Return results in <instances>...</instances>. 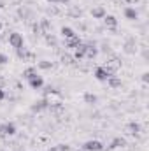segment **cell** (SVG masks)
<instances>
[{
  "label": "cell",
  "mask_w": 149,
  "mask_h": 151,
  "mask_svg": "<svg viewBox=\"0 0 149 151\" xmlns=\"http://www.w3.org/2000/svg\"><path fill=\"white\" fill-rule=\"evenodd\" d=\"M102 67H104V69H105L111 76H114L119 69H121V60H119V58H116V56H112V58H109Z\"/></svg>",
  "instance_id": "6da1fadb"
},
{
  "label": "cell",
  "mask_w": 149,
  "mask_h": 151,
  "mask_svg": "<svg viewBox=\"0 0 149 151\" xmlns=\"http://www.w3.org/2000/svg\"><path fill=\"white\" fill-rule=\"evenodd\" d=\"M14 134H16V125H14L12 121L0 125V137H11V135H14Z\"/></svg>",
  "instance_id": "7a4b0ae2"
},
{
  "label": "cell",
  "mask_w": 149,
  "mask_h": 151,
  "mask_svg": "<svg viewBox=\"0 0 149 151\" xmlns=\"http://www.w3.org/2000/svg\"><path fill=\"white\" fill-rule=\"evenodd\" d=\"M82 150L84 151H104V144L100 141H97V139H91V141L84 142Z\"/></svg>",
  "instance_id": "3957f363"
},
{
  "label": "cell",
  "mask_w": 149,
  "mask_h": 151,
  "mask_svg": "<svg viewBox=\"0 0 149 151\" xmlns=\"http://www.w3.org/2000/svg\"><path fill=\"white\" fill-rule=\"evenodd\" d=\"M9 44H11L14 49L21 47V46H23V35L18 34V32H11V35H9Z\"/></svg>",
  "instance_id": "277c9868"
},
{
  "label": "cell",
  "mask_w": 149,
  "mask_h": 151,
  "mask_svg": "<svg viewBox=\"0 0 149 151\" xmlns=\"http://www.w3.org/2000/svg\"><path fill=\"white\" fill-rule=\"evenodd\" d=\"M104 25H105V28L107 30H111L112 34H116V28H117V19L111 16V14H105L104 16Z\"/></svg>",
  "instance_id": "5b68a950"
},
{
  "label": "cell",
  "mask_w": 149,
  "mask_h": 151,
  "mask_svg": "<svg viewBox=\"0 0 149 151\" xmlns=\"http://www.w3.org/2000/svg\"><path fill=\"white\" fill-rule=\"evenodd\" d=\"M49 106H47V102H46V99H40L37 102H34L32 104V113H42V111H46Z\"/></svg>",
  "instance_id": "8992f818"
},
{
  "label": "cell",
  "mask_w": 149,
  "mask_h": 151,
  "mask_svg": "<svg viewBox=\"0 0 149 151\" xmlns=\"http://www.w3.org/2000/svg\"><path fill=\"white\" fill-rule=\"evenodd\" d=\"M39 28H40V34H42V35H49V34H51V30H53V27H51L49 19H40Z\"/></svg>",
  "instance_id": "52a82bcc"
},
{
  "label": "cell",
  "mask_w": 149,
  "mask_h": 151,
  "mask_svg": "<svg viewBox=\"0 0 149 151\" xmlns=\"http://www.w3.org/2000/svg\"><path fill=\"white\" fill-rule=\"evenodd\" d=\"M97 55H98V49H97L93 44H86V53H84V58H88V60H95V58H97Z\"/></svg>",
  "instance_id": "ba28073f"
},
{
  "label": "cell",
  "mask_w": 149,
  "mask_h": 151,
  "mask_svg": "<svg viewBox=\"0 0 149 151\" xmlns=\"http://www.w3.org/2000/svg\"><path fill=\"white\" fill-rule=\"evenodd\" d=\"M95 77H97L98 81H107V79L111 77V74H109L102 65H100V67H97V69H95Z\"/></svg>",
  "instance_id": "9c48e42d"
},
{
  "label": "cell",
  "mask_w": 149,
  "mask_h": 151,
  "mask_svg": "<svg viewBox=\"0 0 149 151\" xmlns=\"http://www.w3.org/2000/svg\"><path fill=\"white\" fill-rule=\"evenodd\" d=\"M126 146V141L123 137H114L112 142L109 144V150H119V148H125Z\"/></svg>",
  "instance_id": "30bf717a"
},
{
  "label": "cell",
  "mask_w": 149,
  "mask_h": 151,
  "mask_svg": "<svg viewBox=\"0 0 149 151\" xmlns=\"http://www.w3.org/2000/svg\"><path fill=\"white\" fill-rule=\"evenodd\" d=\"M126 130H128V134H130V135H133V137H137V135L140 134V125H139L137 121H132V123H128V127H126Z\"/></svg>",
  "instance_id": "8fae6325"
},
{
  "label": "cell",
  "mask_w": 149,
  "mask_h": 151,
  "mask_svg": "<svg viewBox=\"0 0 149 151\" xmlns=\"http://www.w3.org/2000/svg\"><path fill=\"white\" fill-rule=\"evenodd\" d=\"M105 14H107V12H105V9H104V7H100V5L91 9V16H93L95 19H104V16H105Z\"/></svg>",
  "instance_id": "7c38bea8"
},
{
  "label": "cell",
  "mask_w": 149,
  "mask_h": 151,
  "mask_svg": "<svg viewBox=\"0 0 149 151\" xmlns=\"http://www.w3.org/2000/svg\"><path fill=\"white\" fill-rule=\"evenodd\" d=\"M84 53H86V44H79L75 47V53H74V60H82L84 58Z\"/></svg>",
  "instance_id": "4fadbf2b"
},
{
  "label": "cell",
  "mask_w": 149,
  "mask_h": 151,
  "mask_svg": "<svg viewBox=\"0 0 149 151\" xmlns=\"http://www.w3.org/2000/svg\"><path fill=\"white\" fill-rule=\"evenodd\" d=\"M125 18L130 19V21H135V19L139 18V12H137L133 7H126V9H125Z\"/></svg>",
  "instance_id": "5bb4252c"
},
{
  "label": "cell",
  "mask_w": 149,
  "mask_h": 151,
  "mask_svg": "<svg viewBox=\"0 0 149 151\" xmlns=\"http://www.w3.org/2000/svg\"><path fill=\"white\" fill-rule=\"evenodd\" d=\"M79 44H81V39H79V35H75V37H72V39H65V47L75 49Z\"/></svg>",
  "instance_id": "9a60e30c"
},
{
  "label": "cell",
  "mask_w": 149,
  "mask_h": 151,
  "mask_svg": "<svg viewBox=\"0 0 149 151\" xmlns=\"http://www.w3.org/2000/svg\"><path fill=\"white\" fill-rule=\"evenodd\" d=\"M107 84L111 86L112 90H116V88H121V86H123L121 79H119V77H116V76H111V77L107 79Z\"/></svg>",
  "instance_id": "2e32d148"
},
{
  "label": "cell",
  "mask_w": 149,
  "mask_h": 151,
  "mask_svg": "<svg viewBox=\"0 0 149 151\" xmlns=\"http://www.w3.org/2000/svg\"><path fill=\"white\" fill-rule=\"evenodd\" d=\"M34 77H37V69L35 67H28V69H25L23 70V79H34Z\"/></svg>",
  "instance_id": "e0dca14e"
},
{
  "label": "cell",
  "mask_w": 149,
  "mask_h": 151,
  "mask_svg": "<svg viewBox=\"0 0 149 151\" xmlns=\"http://www.w3.org/2000/svg\"><path fill=\"white\" fill-rule=\"evenodd\" d=\"M30 83V88H34V90H40L42 86H44V81H42V77H34V79H30L28 81Z\"/></svg>",
  "instance_id": "ac0fdd59"
},
{
  "label": "cell",
  "mask_w": 149,
  "mask_h": 151,
  "mask_svg": "<svg viewBox=\"0 0 149 151\" xmlns=\"http://www.w3.org/2000/svg\"><path fill=\"white\" fill-rule=\"evenodd\" d=\"M62 35H63L65 39H72V37H75L77 34H75L70 27H63V28H62Z\"/></svg>",
  "instance_id": "d6986e66"
},
{
  "label": "cell",
  "mask_w": 149,
  "mask_h": 151,
  "mask_svg": "<svg viewBox=\"0 0 149 151\" xmlns=\"http://www.w3.org/2000/svg\"><path fill=\"white\" fill-rule=\"evenodd\" d=\"M97 95H93V93H84V102L86 104H90V106H93V104H97Z\"/></svg>",
  "instance_id": "ffe728a7"
},
{
  "label": "cell",
  "mask_w": 149,
  "mask_h": 151,
  "mask_svg": "<svg viewBox=\"0 0 149 151\" xmlns=\"http://www.w3.org/2000/svg\"><path fill=\"white\" fill-rule=\"evenodd\" d=\"M37 67L42 70H47V69H53V62H47V60H40L37 62Z\"/></svg>",
  "instance_id": "44dd1931"
},
{
  "label": "cell",
  "mask_w": 149,
  "mask_h": 151,
  "mask_svg": "<svg viewBox=\"0 0 149 151\" xmlns=\"http://www.w3.org/2000/svg\"><path fill=\"white\" fill-rule=\"evenodd\" d=\"M60 60H62V63H63V65H74V58H72V56H69V55H62V58H60Z\"/></svg>",
  "instance_id": "7402d4cb"
},
{
  "label": "cell",
  "mask_w": 149,
  "mask_h": 151,
  "mask_svg": "<svg viewBox=\"0 0 149 151\" xmlns=\"http://www.w3.org/2000/svg\"><path fill=\"white\" fill-rule=\"evenodd\" d=\"M49 151H70V146L69 144H58V146L49 148Z\"/></svg>",
  "instance_id": "603a6c76"
},
{
  "label": "cell",
  "mask_w": 149,
  "mask_h": 151,
  "mask_svg": "<svg viewBox=\"0 0 149 151\" xmlns=\"http://www.w3.org/2000/svg\"><path fill=\"white\" fill-rule=\"evenodd\" d=\"M16 53H18V58H21V60H23V58L27 56V53H28V49H27L25 46H21V47H18V49H16Z\"/></svg>",
  "instance_id": "cb8c5ba5"
},
{
  "label": "cell",
  "mask_w": 149,
  "mask_h": 151,
  "mask_svg": "<svg viewBox=\"0 0 149 151\" xmlns=\"http://www.w3.org/2000/svg\"><path fill=\"white\" fill-rule=\"evenodd\" d=\"M125 51H126V53H135V44H133V40L126 42V47H125Z\"/></svg>",
  "instance_id": "d4e9b609"
},
{
  "label": "cell",
  "mask_w": 149,
  "mask_h": 151,
  "mask_svg": "<svg viewBox=\"0 0 149 151\" xmlns=\"http://www.w3.org/2000/svg\"><path fill=\"white\" fill-rule=\"evenodd\" d=\"M46 42H47L49 46H56V44H58V42H56V37H53L51 34H49V35H46Z\"/></svg>",
  "instance_id": "484cf974"
},
{
  "label": "cell",
  "mask_w": 149,
  "mask_h": 151,
  "mask_svg": "<svg viewBox=\"0 0 149 151\" xmlns=\"http://www.w3.org/2000/svg\"><path fill=\"white\" fill-rule=\"evenodd\" d=\"M23 62H35V55L28 51V53H27V56L23 58Z\"/></svg>",
  "instance_id": "4316f807"
},
{
  "label": "cell",
  "mask_w": 149,
  "mask_h": 151,
  "mask_svg": "<svg viewBox=\"0 0 149 151\" xmlns=\"http://www.w3.org/2000/svg\"><path fill=\"white\" fill-rule=\"evenodd\" d=\"M18 14H19L21 18H27V16H28V11H27L25 7H19V11H18Z\"/></svg>",
  "instance_id": "83f0119b"
},
{
  "label": "cell",
  "mask_w": 149,
  "mask_h": 151,
  "mask_svg": "<svg viewBox=\"0 0 149 151\" xmlns=\"http://www.w3.org/2000/svg\"><path fill=\"white\" fill-rule=\"evenodd\" d=\"M7 62H9V58H7L4 53H0V65H5Z\"/></svg>",
  "instance_id": "f1b7e54d"
},
{
  "label": "cell",
  "mask_w": 149,
  "mask_h": 151,
  "mask_svg": "<svg viewBox=\"0 0 149 151\" xmlns=\"http://www.w3.org/2000/svg\"><path fill=\"white\" fill-rule=\"evenodd\" d=\"M32 30H34V34H35V35H40V28H39V23H34Z\"/></svg>",
  "instance_id": "f546056e"
},
{
  "label": "cell",
  "mask_w": 149,
  "mask_h": 151,
  "mask_svg": "<svg viewBox=\"0 0 149 151\" xmlns=\"http://www.w3.org/2000/svg\"><path fill=\"white\" fill-rule=\"evenodd\" d=\"M140 79H142V83H146V84H148V83H149V72H144Z\"/></svg>",
  "instance_id": "4dcf8cb0"
},
{
  "label": "cell",
  "mask_w": 149,
  "mask_h": 151,
  "mask_svg": "<svg viewBox=\"0 0 149 151\" xmlns=\"http://www.w3.org/2000/svg\"><path fill=\"white\" fill-rule=\"evenodd\" d=\"M49 4H69V0H47Z\"/></svg>",
  "instance_id": "1f68e13d"
},
{
  "label": "cell",
  "mask_w": 149,
  "mask_h": 151,
  "mask_svg": "<svg viewBox=\"0 0 149 151\" xmlns=\"http://www.w3.org/2000/svg\"><path fill=\"white\" fill-rule=\"evenodd\" d=\"M140 0H123V4H130V5H135V4H139Z\"/></svg>",
  "instance_id": "d6a6232c"
},
{
  "label": "cell",
  "mask_w": 149,
  "mask_h": 151,
  "mask_svg": "<svg viewBox=\"0 0 149 151\" xmlns=\"http://www.w3.org/2000/svg\"><path fill=\"white\" fill-rule=\"evenodd\" d=\"M47 12H51V14H58L60 11H58L56 7H51V9H47Z\"/></svg>",
  "instance_id": "836d02e7"
},
{
  "label": "cell",
  "mask_w": 149,
  "mask_h": 151,
  "mask_svg": "<svg viewBox=\"0 0 149 151\" xmlns=\"http://www.w3.org/2000/svg\"><path fill=\"white\" fill-rule=\"evenodd\" d=\"M4 99H5V91L0 88V100H4Z\"/></svg>",
  "instance_id": "e575fe53"
},
{
  "label": "cell",
  "mask_w": 149,
  "mask_h": 151,
  "mask_svg": "<svg viewBox=\"0 0 149 151\" xmlns=\"http://www.w3.org/2000/svg\"><path fill=\"white\" fill-rule=\"evenodd\" d=\"M2 28H4V23H2V19H0V32H2Z\"/></svg>",
  "instance_id": "d590c367"
},
{
  "label": "cell",
  "mask_w": 149,
  "mask_h": 151,
  "mask_svg": "<svg viewBox=\"0 0 149 151\" xmlns=\"http://www.w3.org/2000/svg\"><path fill=\"white\" fill-rule=\"evenodd\" d=\"M77 151H84V150H82V148H81V150H77Z\"/></svg>",
  "instance_id": "8d00e7d4"
},
{
  "label": "cell",
  "mask_w": 149,
  "mask_h": 151,
  "mask_svg": "<svg viewBox=\"0 0 149 151\" xmlns=\"http://www.w3.org/2000/svg\"><path fill=\"white\" fill-rule=\"evenodd\" d=\"M2 151H9V150H2Z\"/></svg>",
  "instance_id": "74e56055"
}]
</instances>
